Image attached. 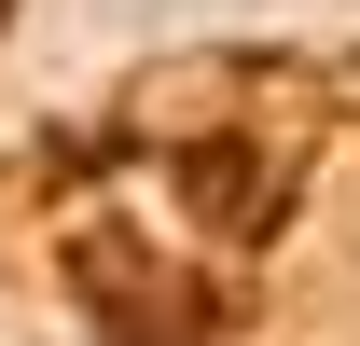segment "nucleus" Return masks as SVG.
<instances>
[{
  "mask_svg": "<svg viewBox=\"0 0 360 346\" xmlns=\"http://www.w3.org/2000/svg\"><path fill=\"white\" fill-rule=\"evenodd\" d=\"M0 14H14V0H0Z\"/></svg>",
  "mask_w": 360,
  "mask_h": 346,
  "instance_id": "obj_1",
  "label": "nucleus"
}]
</instances>
